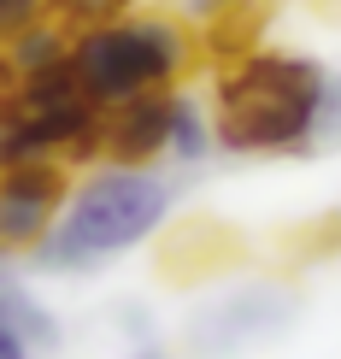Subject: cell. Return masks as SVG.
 I'll list each match as a JSON object with an SVG mask.
<instances>
[{
  "label": "cell",
  "instance_id": "13",
  "mask_svg": "<svg viewBox=\"0 0 341 359\" xmlns=\"http://www.w3.org/2000/svg\"><path fill=\"white\" fill-rule=\"evenodd\" d=\"M318 147H341V77H330L318 107Z\"/></svg>",
  "mask_w": 341,
  "mask_h": 359
},
{
  "label": "cell",
  "instance_id": "2",
  "mask_svg": "<svg viewBox=\"0 0 341 359\" xmlns=\"http://www.w3.org/2000/svg\"><path fill=\"white\" fill-rule=\"evenodd\" d=\"M330 71L312 53L253 48L224 59L212 77V130L224 154L242 159H294L318 147V107Z\"/></svg>",
  "mask_w": 341,
  "mask_h": 359
},
{
  "label": "cell",
  "instance_id": "10",
  "mask_svg": "<svg viewBox=\"0 0 341 359\" xmlns=\"http://www.w3.org/2000/svg\"><path fill=\"white\" fill-rule=\"evenodd\" d=\"M6 65H12V77H41V71H59L65 65V53H71V29L59 24V18H41V24H29L24 36H12L6 48Z\"/></svg>",
  "mask_w": 341,
  "mask_h": 359
},
{
  "label": "cell",
  "instance_id": "11",
  "mask_svg": "<svg viewBox=\"0 0 341 359\" xmlns=\"http://www.w3.org/2000/svg\"><path fill=\"white\" fill-rule=\"evenodd\" d=\"M48 12L65 29H88V24H106V18L136 12V0H48Z\"/></svg>",
  "mask_w": 341,
  "mask_h": 359
},
{
  "label": "cell",
  "instance_id": "6",
  "mask_svg": "<svg viewBox=\"0 0 341 359\" xmlns=\"http://www.w3.org/2000/svg\"><path fill=\"white\" fill-rule=\"evenodd\" d=\"M171 95H136L124 107L100 112V142H95V165H159L165 159V136H171Z\"/></svg>",
  "mask_w": 341,
  "mask_h": 359
},
{
  "label": "cell",
  "instance_id": "4",
  "mask_svg": "<svg viewBox=\"0 0 341 359\" xmlns=\"http://www.w3.org/2000/svg\"><path fill=\"white\" fill-rule=\"evenodd\" d=\"M294 312H300V301L283 283H247V289H230L218 301H206L188 318L183 348H188V359H242V353L283 336L294 324Z\"/></svg>",
  "mask_w": 341,
  "mask_h": 359
},
{
  "label": "cell",
  "instance_id": "8",
  "mask_svg": "<svg viewBox=\"0 0 341 359\" xmlns=\"http://www.w3.org/2000/svg\"><path fill=\"white\" fill-rule=\"evenodd\" d=\"M271 12H277V0H230V6H218L212 18H200L195 24V36H200V53L206 59H242V53H253L259 48V36H265V24H271Z\"/></svg>",
  "mask_w": 341,
  "mask_h": 359
},
{
  "label": "cell",
  "instance_id": "3",
  "mask_svg": "<svg viewBox=\"0 0 341 359\" xmlns=\"http://www.w3.org/2000/svg\"><path fill=\"white\" fill-rule=\"evenodd\" d=\"M200 65V36L171 12H124V18L71 29L65 71L100 112L124 107L136 95L183 88V77Z\"/></svg>",
  "mask_w": 341,
  "mask_h": 359
},
{
  "label": "cell",
  "instance_id": "12",
  "mask_svg": "<svg viewBox=\"0 0 341 359\" xmlns=\"http://www.w3.org/2000/svg\"><path fill=\"white\" fill-rule=\"evenodd\" d=\"M41 18H53L48 0H0V48H6L12 36H24L29 24H41Z\"/></svg>",
  "mask_w": 341,
  "mask_h": 359
},
{
  "label": "cell",
  "instance_id": "5",
  "mask_svg": "<svg viewBox=\"0 0 341 359\" xmlns=\"http://www.w3.org/2000/svg\"><path fill=\"white\" fill-rule=\"evenodd\" d=\"M77 171L65 159H29V165H0V259H29L71 201Z\"/></svg>",
  "mask_w": 341,
  "mask_h": 359
},
{
  "label": "cell",
  "instance_id": "16",
  "mask_svg": "<svg viewBox=\"0 0 341 359\" xmlns=\"http://www.w3.org/2000/svg\"><path fill=\"white\" fill-rule=\"evenodd\" d=\"M183 6H188V18H195V24H200V18H212V12H218V6H230V0H183Z\"/></svg>",
  "mask_w": 341,
  "mask_h": 359
},
{
  "label": "cell",
  "instance_id": "14",
  "mask_svg": "<svg viewBox=\"0 0 341 359\" xmlns=\"http://www.w3.org/2000/svg\"><path fill=\"white\" fill-rule=\"evenodd\" d=\"M29 353H36V348H29L18 330H6V324H0V359H29Z\"/></svg>",
  "mask_w": 341,
  "mask_h": 359
},
{
  "label": "cell",
  "instance_id": "1",
  "mask_svg": "<svg viewBox=\"0 0 341 359\" xmlns=\"http://www.w3.org/2000/svg\"><path fill=\"white\" fill-rule=\"evenodd\" d=\"M176 212V183L159 165H88L71 183V201L48 242L29 253V271L41 277H95L124 253L153 242Z\"/></svg>",
  "mask_w": 341,
  "mask_h": 359
},
{
  "label": "cell",
  "instance_id": "18",
  "mask_svg": "<svg viewBox=\"0 0 341 359\" xmlns=\"http://www.w3.org/2000/svg\"><path fill=\"white\" fill-rule=\"evenodd\" d=\"M124 359H171V353H159V348H136V353H124Z\"/></svg>",
  "mask_w": 341,
  "mask_h": 359
},
{
  "label": "cell",
  "instance_id": "7",
  "mask_svg": "<svg viewBox=\"0 0 341 359\" xmlns=\"http://www.w3.org/2000/svg\"><path fill=\"white\" fill-rule=\"evenodd\" d=\"M235 259H242V236H235L230 224H218V218H183L165 236V248H159V271H165V283H183V289L230 271Z\"/></svg>",
  "mask_w": 341,
  "mask_h": 359
},
{
  "label": "cell",
  "instance_id": "17",
  "mask_svg": "<svg viewBox=\"0 0 341 359\" xmlns=\"http://www.w3.org/2000/svg\"><path fill=\"white\" fill-rule=\"evenodd\" d=\"M306 6H312L318 18H330V24H341V0H306Z\"/></svg>",
  "mask_w": 341,
  "mask_h": 359
},
{
  "label": "cell",
  "instance_id": "15",
  "mask_svg": "<svg viewBox=\"0 0 341 359\" xmlns=\"http://www.w3.org/2000/svg\"><path fill=\"white\" fill-rule=\"evenodd\" d=\"M12 95H18V77H12V65H6V53H0V112L12 107Z\"/></svg>",
  "mask_w": 341,
  "mask_h": 359
},
{
  "label": "cell",
  "instance_id": "9",
  "mask_svg": "<svg viewBox=\"0 0 341 359\" xmlns=\"http://www.w3.org/2000/svg\"><path fill=\"white\" fill-rule=\"evenodd\" d=\"M212 147H218V130H212V107H200L188 88H176L171 95V136H165V159L171 165H183V171H195L212 159Z\"/></svg>",
  "mask_w": 341,
  "mask_h": 359
}]
</instances>
